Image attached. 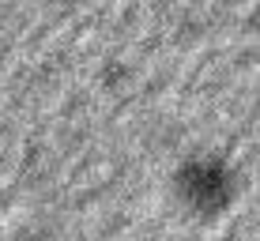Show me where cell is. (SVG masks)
I'll return each instance as SVG.
<instances>
[{
    "label": "cell",
    "instance_id": "obj_1",
    "mask_svg": "<svg viewBox=\"0 0 260 241\" xmlns=\"http://www.w3.org/2000/svg\"><path fill=\"white\" fill-rule=\"evenodd\" d=\"M174 196L189 215L219 219L238 200V169L222 155H211V151L189 155L174 169Z\"/></svg>",
    "mask_w": 260,
    "mask_h": 241
},
{
    "label": "cell",
    "instance_id": "obj_2",
    "mask_svg": "<svg viewBox=\"0 0 260 241\" xmlns=\"http://www.w3.org/2000/svg\"><path fill=\"white\" fill-rule=\"evenodd\" d=\"M226 241H238V237H226Z\"/></svg>",
    "mask_w": 260,
    "mask_h": 241
}]
</instances>
